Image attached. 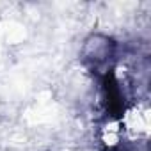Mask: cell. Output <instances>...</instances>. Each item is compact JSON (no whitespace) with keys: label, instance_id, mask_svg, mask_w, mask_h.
<instances>
[{"label":"cell","instance_id":"1","mask_svg":"<svg viewBox=\"0 0 151 151\" xmlns=\"http://www.w3.org/2000/svg\"><path fill=\"white\" fill-rule=\"evenodd\" d=\"M124 139L130 140H146L149 133V107L146 101H137L132 107L124 109L123 117L119 119Z\"/></svg>","mask_w":151,"mask_h":151},{"label":"cell","instance_id":"2","mask_svg":"<svg viewBox=\"0 0 151 151\" xmlns=\"http://www.w3.org/2000/svg\"><path fill=\"white\" fill-rule=\"evenodd\" d=\"M123 140H124V135H123L119 119H107L100 128V142L109 151H112V149H117Z\"/></svg>","mask_w":151,"mask_h":151}]
</instances>
